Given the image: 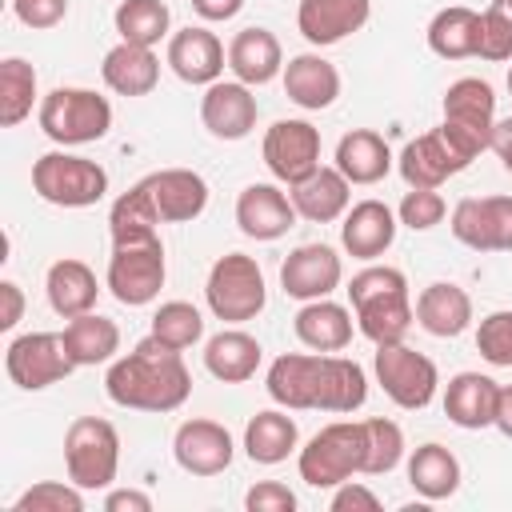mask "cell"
Masks as SVG:
<instances>
[{
	"mask_svg": "<svg viewBox=\"0 0 512 512\" xmlns=\"http://www.w3.org/2000/svg\"><path fill=\"white\" fill-rule=\"evenodd\" d=\"M264 388L272 404L288 412H336L348 416L368 400V376L356 360L332 352H284L268 364Z\"/></svg>",
	"mask_w": 512,
	"mask_h": 512,
	"instance_id": "1",
	"label": "cell"
},
{
	"mask_svg": "<svg viewBox=\"0 0 512 512\" xmlns=\"http://www.w3.org/2000/svg\"><path fill=\"white\" fill-rule=\"evenodd\" d=\"M104 392L120 408L176 412L192 396V372L176 348L160 344L156 336H144L132 352H124L108 364Z\"/></svg>",
	"mask_w": 512,
	"mask_h": 512,
	"instance_id": "2",
	"label": "cell"
},
{
	"mask_svg": "<svg viewBox=\"0 0 512 512\" xmlns=\"http://www.w3.org/2000/svg\"><path fill=\"white\" fill-rule=\"evenodd\" d=\"M348 304L360 336L372 344H396L408 336L416 308L408 292V276L392 264H368L348 280Z\"/></svg>",
	"mask_w": 512,
	"mask_h": 512,
	"instance_id": "3",
	"label": "cell"
},
{
	"mask_svg": "<svg viewBox=\"0 0 512 512\" xmlns=\"http://www.w3.org/2000/svg\"><path fill=\"white\" fill-rule=\"evenodd\" d=\"M36 120H40V132L52 144L80 148V144H96V140L108 136V128H112V104H108V96H100L92 88L60 84V88H52L40 100Z\"/></svg>",
	"mask_w": 512,
	"mask_h": 512,
	"instance_id": "4",
	"label": "cell"
},
{
	"mask_svg": "<svg viewBox=\"0 0 512 512\" xmlns=\"http://www.w3.org/2000/svg\"><path fill=\"white\" fill-rule=\"evenodd\" d=\"M300 480L312 488H336L364 476V420H332L296 452Z\"/></svg>",
	"mask_w": 512,
	"mask_h": 512,
	"instance_id": "5",
	"label": "cell"
},
{
	"mask_svg": "<svg viewBox=\"0 0 512 512\" xmlns=\"http://www.w3.org/2000/svg\"><path fill=\"white\" fill-rule=\"evenodd\" d=\"M64 468L68 480L84 492L112 488L120 472V432L104 416H76L64 432Z\"/></svg>",
	"mask_w": 512,
	"mask_h": 512,
	"instance_id": "6",
	"label": "cell"
},
{
	"mask_svg": "<svg viewBox=\"0 0 512 512\" xmlns=\"http://www.w3.org/2000/svg\"><path fill=\"white\" fill-rule=\"evenodd\" d=\"M32 192L56 208H92L108 192V172H104V164L76 156L68 148L44 152L32 164Z\"/></svg>",
	"mask_w": 512,
	"mask_h": 512,
	"instance_id": "7",
	"label": "cell"
},
{
	"mask_svg": "<svg viewBox=\"0 0 512 512\" xmlns=\"http://www.w3.org/2000/svg\"><path fill=\"white\" fill-rule=\"evenodd\" d=\"M204 300H208V312L224 324L256 320L268 304V284H264V272H260L256 256H244V252L220 256L208 268Z\"/></svg>",
	"mask_w": 512,
	"mask_h": 512,
	"instance_id": "8",
	"label": "cell"
},
{
	"mask_svg": "<svg viewBox=\"0 0 512 512\" xmlns=\"http://www.w3.org/2000/svg\"><path fill=\"white\" fill-rule=\"evenodd\" d=\"M164 276H168V264H164V240H160V232L156 236L112 244L104 284H108V292L120 304H128V308L152 304L160 296V288H164Z\"/></svg>",
	"mask_w": 512,
	"mask_h": 512,
	"instance_id": "9",
	"label": "cell"
},
{
	"mask_svg": "<svg viewBox=\"0 0 512 512\" xmlns=\"http://www.w3.org/2000/svg\"><path fill=\"white\" fill-rule=\"evenodd\" d=\"M440 108H444L440 128L476 160L492 144V128H496V92H492V84L480 80V76H460V80L448 84Z\"/></svg>",
	"mask_w": 512,
	"mask_h": 512,
	"instance_id": "10",
	"label": "cell"
},
{
	"mask_svg": "<svg viewBox=\"0 0 512 512\" xmlns=\"http://www.w3.org/2000/svg\"><path fill=\"white\" fill-rule=\"evenodd\" d=\"M372 368H376V384L384 388V396L404 408V412H420L432 404L436 388H440V372L436 364L408 348L404 340L396 344H376V356H372Z\"/></svg>",
	"mask_w": 512,
	"mask_h": 512,
	"instance_id": "11",
	"label": "cell"
},
{
	"mask_svg": "<svg viewBox=\"0 0 512 512\" xmlns=\"http://www.w3.org/2000/svg\"><path fill=\"white\" fill-rule=\"evenodd\" d=\"M72 368L76 364H72L60 332H24L4 352V372L24 392H44V388L60 384L64 376H72Z\"/></svg>",
	"mask_w": 512,
	"mask_h": 512,
	"instance_id": "12",
	"label": "cell"
},
{
	"mask_svg": "<svg viewBox=\"0 0 512 512\" xmlns=\"http://www.w3.org/2000/svg\"><path fill=\"white\" fill-rule=\"evenodd\" d=\"M260 152L268 172L292 188L320 168V128H312L308 120H276L264 132Z\"/></svg>",
	"mask_w": 512,
	"mask_h": 512,
	"instance_id": "13",
	"label": "cell"
},
{
	"mask_svg": "<svg viewBox=\"0 0 512 512\" xmlns=\"http://www.w3.org/2000/svg\"><path fill=\"white\" fill-rule=\"evenodd\" d=\"M448 228L472 252H512V196H468Z\"/></svg>",
	"mask_w": 512,
	"mask_h": 512,
	"instance_id": "14",
	"label": "cell"
},
{
	"mask_svg": "<svg viewBox=\"0 0 512 512\" xmlns=\"http://www.w3.org/2000/svg\"><path fill=\"white\" fill-rule=\"evenodd\" d=\"M468 164H472V156L440 124L432 132L408 140L404 152H400V160H396V168H400V176H404L408 188H440L444 180H452Z\"/></svg>",
	"mask_w": 512,
	"mask_h": 512,
	"instance_id": "15",
	"label": "cell"
},
{
	"mask_svg": "<svg viewBox=\"0 0 512 512\" xmlns=\"http://www.w3.org/2000/svg\"><path fill=\"white\" fill-rule=\"evenodd\" d=\"M340 280H344V264H340L336 248H328V244H300L280 264V288H284V296H292L300 304L332 296L340 288Z\"/></svg>",
	"mask_w": 512,
	"mask_h": 512,
	"instance_id": "16",
	"label": "cell"
},
{
	"mask_svg": "<svg viewBox=\"0 0 512 512\" xmlns=\"http://www.w3.org/2000/svg\"><path fill=\"white\" fill-rule=\"evenodd\" d=\"M172 456L176 464L188 472V476H220L232 456H236V444H232V432L216 420H184L172 436Z\"/></svg>",
	"mask_w": 512,
	"mask_h": 512,
	"instance_id": "17",
	"label": "cell"
},
{
	"mask_svg": "<svg viewBox=\"0 0 512 512\" xmlns=\"http://www.w3.org/2000/svg\"><path fill=\"white\" fill-rule=\"evenodd\" d=\"M164 60H168V68H172L184 84L208 88V84L220 80V72H224V64H228V48L220 44L216 32H208V28H200V24H188V28H180V32L168 36V56H164Z\"/></svg>",
	"mask_w": 512,
	"mask_h": 512,
	"instance_id": "18",
	"label": "cell"
},
{
	"mask_svg": "<svg viewBox=\"0 0 512 512\" xmlns=\"http://www.w3.org/2000/svg\"><path fill=\"white\" fill-rule=\"evenodd\" d=\"M260 104L248 84L240 80H216L200 96V120L216 140H244L256 128Z\"/></svg>",
	"mask_w": 512,
	"mask_h": 512,
	"instance_id": "19",
	"label": "cell"
},
{
	"mask_svg": "<svg viewBox=\"0 0 512 512\" xmlns=\"http://www.w3.org/2000/svg\"><path fill=\"white\" fill-rule=\"evenodd\" d=\"M296 220H300L296 204L280 184H248L236 196V224L248 240H260V244L280 240Z\"/></svg>",
	"mask_w": 512,
	"mask_h": 512,
	"instance_id": "20",
	"label": "cell"
},
{
	"mask_svg": "<svg viewBox=\"0 0 512 512\" xmlns=\"http://www.w3.org/2000/svg\"><path fill=\"white\" fill-rule=\"evenodd\" d=\"M372 16V0H300L296 28L312 48L340 44L344 36L360 32Z\"/></svg>",
	"mask_w": 512,
	"mask_h": 512,
	"instance_id": "21",
	"label": "cell"
},
{
	"mask_svg": "<svg viewBox=\"0 0 512 512\" xmlns=\"http://www.w3.org/2000/svg\"><path fill=\"white\" fill-rule=\"evenodd\" d=\"M284 80V96L304 108V112H320V108H332L336 96H340V68L332 60H324L320 52H300L284 64L280 72Z\"/></svg>",
	"mask_w": 512,
	"mask_h": 512,
	"instance_id": "22",
	"label": "cell"
},
{
	"mask_svg": "<svg viewBox=\"0 0 512 512\" xmlns=\"http://www.w3.org/2000/svg\"><path fill=\"white\" fill-rule=\"evenodd\" d=\"M144 184L164 224H188L208 208V184L192 168H160V172H148Z\"/></svg>",
	"mask_w": 512,
	"mask_h": 512,
	"instance_id": "23",
	"label": "cell"
},
{
	"mask_svg": "<svg viewBox=\"0 0 512 512\" xmlns=\"http://www.w3.org/2000/svg\"><path fill=\"white\" fill-rule=\"evenodd\" d=\"M292 204H296V216L308 220V224H332V220H344V212L352 208V184L348 176L332 164H320L312 176H304L300 184L288 188Z\"/></svg>",
	"mask_w": 512,
	"mask_h": 512,
	"instance_id": "24",
	"label": "cell"
},
{
	"mask_svg": "<svg viewBox=\"0 0 512 512\" xmlns=\"http://www.w3.org/2000/svg\"><path fill=\"white\" fill-rule=\"evenodd\" d=\"M396 228H400V220L384 200H360V204H352L344 212L340 244L356 260H376V256H384L392 248Z\"/></svg>",
	"mask_w": 512,
	"mask_h": 512,
	"instance_id": "25",
	"label": "cell"
},
{
	"mask_svg": "<svg viewBox=\"0 0 512 512\" xmlns=\"http://www.w3.org/2000/svg\"><path fill=\"white\" fill-rule=\"evenodd\" d=\"M228 68L240 84L248 88H260V84H272L280 72H284V48L280 40L252 24V28H240L232 40H228Z\"/></svg>",
	"mask_w": 512,
	"mask_h": 512,
	"instance_id": "26",
	"label": "cell"
},
{
	"mask_svg": "<svg viewBox=\"0 0 512 512\" xmlns=\"http://www.w3.org/2000/svg\"><path fill=\"white\" fill-rule=\"evenodd\" d=\"M412 308H416V324L436 340H456L472 324V296L452 280H436L420 288Z\"/></svg>",
	"mask_w": 512,
	"mask_h": 512,
	"instance_id": "27",
	"label": "cell"
},
{
	"mask_svg": "<svg viewBox=\"0 0 512 512\" xmlns=\"http://www.w3.org/2000/svg\"><path fill=\"white\" fill-rule=\"evenodd\" d=\"M100 80L116 92V96H148L160 84V56L156 48L144 44H112L100 60Z\"/></svg>",
	"mask_w": 512,
	"mask_h": 512,
	"instance_id": "28",
	"label": "cell"
},
{
	"mask_svg": "<svg viewBox=\"0 0 512 512\" xmlns=\"http://www.w3.org/2000/svg\"><path fill=\"white\" fill-rule=\"evenodd\" d=\"M496 392H500V384L492 376H484V372H456L448 380V388H444V416L456 428H468V432L492 428Z\"/></svg>",
	"mask_w": 512,
	"mask_h": 512,
	"instance_id": "29",
	"label": "cell"
},
{
	"mask_svg": "<svg viewBox=\"0 0 512 512\" xmlns=\"http://www.w3.org/2000/svg\"><path fill=\"white\" fill-rule=\"evenodd\" d=\"M44 292H48V304L56 316L72 320V316H84V312H96V296H100V284H96V272L76 260V256H64L48 268L44 276Z\"/></svg>",
	"mask_w": 512,
	"mask_h": 512,
	"instance_id": "30",
	"label": "cell"
},
{
	"mask_svg": "<svg viewBox=\"0 0 512 512\" xmlns=\"http://www.w3.org/2000/svg\"><path fill=\"white\" fill-rule=\"evenodd\" d=\"M352 320L356 316L344 304L320 296V300H308L296 312L292 328H296V340L312 352H344L352 344Z\"/></svg>",
	"mask_w": 512,
	"mask_h": 512,
	"instance_id": "31",
	"label": "cell"
},
{
	"mask_svg": "<svg viewBox=\"0 0 512 512\" xmlns=\"http://www.w3.org/2000/svg\"><path fill=\"white\" fill-rule=\"evenodd\" d=\"M260 356H264L260 340L248 336L244 328H220L204 344V368L220 384H244V380H252L256 368H260Z\"/></svg>",
	"mask_w": 512,
	"mask_h": 512,
	"instance_id": "32",
	"label": "cell"
},
{
	"mask_svg": "<svg viewBox=\"0 0 512 512\" xmlns=\"http://www.w3.org/2000/svg\"><path fill=\"white\" fill-rule=\"evenodd\" d=\"M244 452L252 464H284L292 452H300V428L288 416V408H264L244 428Z\"/></svg>",
	"mask_w": 512,
	"mask_h": 512,
	"instance_id": "33",
	"label": "cell"
},
{
	"mask_svg": "<svg viewBox=\"0 0 512 512\" xmlns=\"http://www.w3.org/2000/svg\"><path fill=\"white\" fill-rule=\"evenodd\" d=\"M336 168L348 176V184H380L392 172V148L372 128H352L336 144Z\"/></svg>",
	"mask_w": 512,
	"mask_h": 512,
	"instance_id": "34",
	"label": "cell"
},
{
	"mask_svg": "<svg viewBox=\"0 0 512 512\" xmlns=\"http://www.w3.org/2000/svg\"><path fill=\"white\" fill-rule=\"evenodd\" d=\"M60 336H64V348H68V356H72L76 368L108 364V360H116V352H120V328H116V320H108V316H100V312L72 316Z\"/></svg>",
	"mask_w": 512,
	"mask_h": 512,
	"instance_id": "35",
	"label": "cell"
},
{
	"mask_svg": "<svg viewBox=\"0 0 512 512\" xmlns=\"http://www.w3.org/2000/svg\"><path fill=\"white\" fill-rule=\"evenodd\" d=\"M408 484L420 500H448L460 488V460L444 444L428 440L408 456Z\"/></svg>",
	"mask_w": 512,
	"mask_h": 512,
	"instance_id": "36",
	"label": "cell"
},
{
	"mask_svg": "<svg viewBox=\"0 0 512 512\" xmlns=\"http://www.w3.org/2000/svg\"><path fill=\"white\" fill-rule=\"evenodd\" d=\"M424 36L440 60H468V56H476V44H480V12L464 8V4L440 8L428 20Z\"/></svg>",
	"mask_w": 512,
	"mask_h": 512,
	"instance_id": "37",
	"label": "cell"
},
{
	"mask_svg": "<svg viewBox=\"0 0 512 512\" xmlns=\"http://www.w3.org/2000/svg\"><path fill=\"white\" fill-rule=\"evenodd\" d=\"M156 224H164V220H160V212H156L152 192H148L144 180H136L128 192H120V196L112 200V212H108L112 244H120V240H140V236H156Z\"/></svg>",
	"mask_w": 512,
	"mask_h": 512,
	"instance_id": "38",
	"label": "cell"
},
{
	"mask_svg": "<svg viewBox=\"0 0 512 512\" xmlns=\"http://www.w3.org/2000/svg\"><path fill=\"white\" fill-rule=\"evenodd\" d=\"M112 24H116L120 40L156 48L172 28V12L164 0H120L112 12Z\"/></svg>",
	"mask_w": 512,
	"mask_h": 512,
	"instance_id": "39",
	"label": "cell"
},
{
	"mask_svg": "<svg viewBox=\"0 0 512 512\" xmlns=\"http://www.w3.org/2000/svg\"><path fill=\"white\" fill-rule=\"evenodd\" d=\"M36 104V68L20 56L0 60V124L16 128L20 120L32 116Z\"/></svg>",
	"mask_w": 512,
	"mask_h": 512,
	"instance_id": "40",
	"label": "cell"
},
{
	"mask_svg": "<svg viewBox=\"0 0 512 512\" xmlns=\"http://www.w3.org/2000/svg\"><path fill=\"white\" fill-rule=\"evenodd\" d=\"M148 336H156L160 344L184 352V348H192V344L204 340V316H200V308L188 304V300H168V304H160V308L152 312Z\"/></svg>",
	"mask_w": 512,
	"mask_h": 512,
	"instance_id": "41",
	"label": "cell"
},
{
	"mask_svg": "<svg viewBox=\"0 0 512 512\" xmlns=\"http://www.w3.org/2000/svg\"><path fill=\"white\" fill-rule=\"evenodd\" d=\"M404 460V432L388 416L364 420V476H388Z\"/></svg>",
	"mask_w": 512,
	"mask_h": 512,
	"instance_id": "42",
	"label": "cell"
},
{
	"mask_svg": "<svg viewBox=\"0 0 512 512\" xmlns=\"http://www.w3.org/2000/svg\"><path fill=\"white\" fill-rule=\"evenodd\" d=\"M8 512H84V488L72 480H40L20 492Z\"/></svg>",
	"mask_w": 512,
	"mask_h": 512,
	"instance_id": "43",
	"label": "cell"
},
{
	"mask_svg": "<svg viewBox=\"0 0 512 512\" xmlns=\"http://www.w3.org/2000/svg\"><path fill=\"white\" fill-rule=\"evenodd\" d=\"M476 352L492 368H512V312L496 308L476 324Z\"/></svg>",
	"mask_w": 512,
	"mask_h": 512,
	"instance_id": "44",
	"label": "cell"
},
{
	"mask_svg": "<svg viewBox=\"0 0 512 512\" xmlns=\"http://www.w3.org/2000/svg\"><path fill=\"white\" fill-rule=\"evenodd\" d=\"M476 56L480 60H492V64H504L512 60V12L492 4L480 12V44H476Z\"/></svg>",
	"mask_w": 512,
	"mask_h": 512,
	"instance_id": "45",
	"label": "cell"
},
{
	"mask_svg": "<svg viewBox=\"0 0 512 512\" xmlns=\"http://www.w3.org/2000/svg\"><path fill=\"white\" fill-rule=\"evenodd\" d=\"M444 216H448V204H444V196L436 188H408L404 200H400V208H396V220L404 228H412V232H428Z\"/></svg>",
	"mask_w": 512,
	"mask_h": 512,
	"instance_id": "46",
	"label": "cell"
},
{
	"mask_svg": "<svg viewBox=\"0 0 512 512\" xmlns=\"http://www.w3.org/2000/svg\"><path fill=\"white\" fill-rule=\"evenodd\" d=\"M12 16L24 28L48 32V28H56L68 16V0H12Z\"/></svg>",
	"mask_w": 512,
	"mask_h": 512,
	"instance_id": "47",
	"label": "cell"
},
{
	"mask_svg": "<svg viewBox=\"0 0 512 512\" xmlns=\"http://www.w3.org/2000/svg\"><path fill=\"white\" fill-rule=\"evenodd\" d=\"M244 508L248 512H292L296 508V492L280 480H260L244 492Z\"/></svg>",
	"mask_w": 512,
	"mask_h": 512,
	"instance_id": "48",
	"label": "cell"
},
{
	"mask_svg": "<svg viewBox=\"0 0 512 512\" xmlns=\"http://www.w3.org/2000/svg\"><path fill=\"white\" fill-rule=\"evenodd\" d=\"M332 512H380V496L364 488L360 480H344L332 488Z\"/></svg>",
	"mask_w": 512,
	"mask_h": 512,
	"instance_id": "49",
	"label": "cell"
},
{
	"mask_svg": "<svg viewBox=\"0 0 512 512\" xmlns=\"http://www.w3.org/2000/svg\"><path fill=\"white\" fill-rule=\"evenodd\" d=\"M24 320V292L16 280H0V328L12 332Z\"/></svg>",
	"mask_w": 512,
	"mask_h": 512,
	"instance_id": "50",
	"label": "cell"
},
{
	"mask_svg": "<svg viewBox=\"0 0 512 512\" xmlns=\"http://www.w3.org/2000/svg\"><path fill=\"white\" fill-rule=\"evenodd\" d=\"M104 512H152V496L140 488H112L104 496Z\"/></svg>",
	"mask_w": 512,
	"mask_h": 512,
	"instance_id": "51",
	"label": "cell"
},
{
	"mask_svg": "<svg viewBox=\"0 0 512 512\" xmlns=\"http://www.w3.org/2000/svg\"><path fill=\"white\" fill-rule=\"evenodd\" d=\"M244 8V0H192V12L200 16V20H232L236 12Z\"/></svg>",
	"mask_w": 512,
	"mask_h": 512,
	"instance_id": "52",
	"label": "cell"
},
{
	"mask_svg": "<svg viewBox=\"0 0 512 512\" xmlns=\"http://www.w3.org/2000/svg\"><path fill=\"white\" fill-rule=\"evenodd\" d=\"M488 148L496 152V160L504 164V172H512V116L496 120V128H492V144H488Z\"/></svg>",
	"mask_w": 512,
	"mask_h": 512,
	"instance_id": "53",
	"label": "cell"
},
{
	"mask_svg": "<svg viewBox=\"0 0 512 512\" xmlns=\"http://www.w3.org/2000/svg\"><path fill=\"white\" fill-rule=\"evenodd\" d=\"M492 428H496L500 436L512 440V384H500V392H496V416H492Z\"/></svg>",
	"mask_w": 512,
	"mask_h": 512,
	"instance_id": "54",
	"label": "cell"
},
{
	"mask_svg": "<svg viewBox=\"0 0 512 512\" xmlns=\"http://www.w3.org/2000/svg\"><path fill=\"white\" fill-rule=\"evenodd\" d=\"M492 4H500V8H508V12H512V0H492Z\"/></svg>",
	"mask_w": 512,
	"mask_h": 512,
	"instance_id": "55",
	"label": "cell"
},
{
	"mask_svg": "<svg viewBox=\"0 0 512 512\" xmlns=\"http://www.w3.org/2000/svg\"><path fill=\"white\" fill-rule=\"evenodd\" d=\"M508 96H512V68H508Z\"/></svg>",
	"mask_w": 512,
	"mask_h": 512,
	"instance_id": "56",
	"label": "cell"
}]
</instances>
